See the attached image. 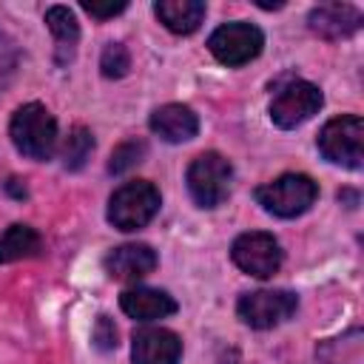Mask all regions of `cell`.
<instances>
[{
    "mask_svg": "<svg viewBox=\"0 0 364 364\" xmlns=\"http://www.w3.org/2000/svg\"><path fill=\"white\" fill-rule=\"evenodd\" d=\"M11 142L28 159H48L57 148V119L40 102H26L14 111L9 125Z\"/></svg>",
    "mask_w": 364,
    "mask_h": 364,
    "instance_id": "obj_1",
    "label": "cell"
},
{
    "mask_svg": "<svg viewBox=\"0 0 364 364\" xmlns=\"http://www.w3.org/2000/svg\"><path fill=\"white\" fill-rule=\"evenodd\" d=\"M156 210H159V191L145 179L119 185L108 199V222L125 233L145 228L156 216Z\"/></svg>",
    "mask_w": 364,
    "mask_h": 364,
    "instance_id": "obj_2",
    "label": "cell"
},
{
    "mask_svg": "<svg viewBox=\"0 0 364 364\" xmlns=\"http://www.w3.org/2000/svg\"><path fill=\"white\" fill-rule=\"evenodd\" d=\"M318 188L307 173H284L262 188H256V202L282 219H293L301 216L304 210H310V205L316 202Z\"/></svg>",
    "mask_w": 364,
    "mask_h": 364,
    "instance_id": "obj_3",
    "label": "cell"
},
{
    "mask_svg": "<svg viewBox=\"0 0 364 364\" xmlns=\"http://www.w3.org/2000/svg\"><path fill=\"white\" fill-rule=\"evenodd\" d=\"M185 179H188V191H191V196L199 208H216L230 193L233 168L222 154L208 151V154H199L191 162Z\"/></svg>",
    "mask_w": 364,
    "mask_h": 364,
    "instance_id": "obj_4",
    "label": "cell"
},
{
    "mask_svg": "<svg viewBox=\"0 0 364 364\" xmlns=\"http://www.w3.org/2000/svg\"><path fill=\"white\" fill-rule=\"evenodd\" d=\"M318 151L324 159L341 168H361L364 162V122L361 117H336L318 134Z\"/></svg>",
    "mask_w": 364,
    "mask_h": 364,
    "instance_id": "obj_5",
    "label": "cell"
},
{
    "mask_svg": "<svg viewBox=\"0 0 364 364\" xmlns=\"http://www.w3.org/2000/svg\"><path fill=\"white\" fill-rule=\"evenodd\" d=\"M296 307H299V299L290 290H253L239 299L236 313L247 327L270 330L287 321L296 313Z\"/></svg>",
    "mask_w": 364,
    "mask_h": 364,
    "instance_id": "obj_6",
    "label": "cell"
},
{
    "mask_svg": "<svg viewBox=\"0 0 364 364\" xmlns=\"http://www.w3.org/2000/svg\"><path fill=\"white\" fill-rule=\"evenodd\" d=\"M262 46H264V34L253 23H225L208 40L210 54L222 65H245L259 57Z\"/></svg>",
    "mask_w": 364,
    "mask_h": 364,
    "instance_id": "obj_7",
    "label": "cell"
},
{
    "mask_svg": "<svg viewBox=\"0 0 364 364\" xmlns=\"http://www.w3.org/2000/svg\"><path fill=\"white\" fill-rule=\"evenodd\" d=\"M230 259L247 276L267 279L282 267V247L270 233L250 230V233L236 236V242L230 247Z\"/></svg>",
    "mask_w": 364,
    "mask_h": 364,
    "instance_id": "obj_8",
    "label": "cell"
},
{
    "mask_svg": "<svg viewBox=\"0 0 364 364\" xmlns=\"http://www.w3.org/2000/svg\"><path fill=\"white\" fill-rule=\"evenodd\" d=\"M318 108H321V91L313 82L293 80L276 91L270 102V119L279 128H296L307 122L313 114H318Z\"/></svg>",
    "mask_w": 364,
    "mask_h": 364,
    "instance_id": "obj_9",
    "label": "cell"
},
{
    "mask_svg": "<svg viewBox=\"0 0 364 364\" xmlns=\"http://www.w3.org/2000/svg\"><path fill=\"white\" fill-rule=\"evenodd\" d=\"M182 341L165 327H142L134 333V364H179Z\"/></svg>",
    "mask_w": 364,
    "mask_h": 364,
    "instance_id": "obj_10",
    "label": "cell"
},
{
    "mask_svg": "<svg viewBox=\"0 0 364 364\" xmlns=\"http://www.w3.org/2000/svg\"><path fill=\"white\" fill-rule=\"evenodd\" d=\"M310 28L324 37V40H341L358 31L361 26V11L350 3H321L310 11L307 17Z\"/></svg>",
    "mask_w": 364,
    "mask_h": 364,
    "instance_id": "obj_11",
    "label": "cell"
},
{
    "mask_svg": "<svg viewBox=\"0 0 364 364\" xmlns=\"http://www.w3.org/2000/svg\"><path fill=\"white\" fill-rule=\"evenodd\" d=\"M156 267V253L151 245H119L105 256V273L117 282H136Z\"/></svg>",
    "mask_w": 364,
    "mask_h": 364,
    "instance_id": "obj_12",
    "label": "cell"
},
{
    "mask_svg": "<svg viewBox=\"0 0 364 364\" xmlns=\"http://www.w3.org/2000/svg\"><path fill=\"white\" fill-rule=\"evenodd\" d=\"M151 131L165 142H185L196 136L199 117L182 102H168L151 114Z\"/></svg>",
    "mask_w": 364,
    "mask_h": 364,
    "instance_id": "obj_13",
    "label": "cell"
},
{
    "mask_svg": "<svg viewBox=\"0 0 364 364\" xmlns=\"http://www.w3.org/2000/svg\"><path fill=\"white\" fill-rule=\"evenodd\" d=\"M119 307L125 310V316H131L136 321H154V318H165V316L176 313L173 296H168L165 290H154V287L125 290L119 296Z\"/></svg>",
    "mask_w": 364,
    "mask_h": 364,
    "instance_id": "obj_14",
    "label": "cell"
},
{
    "mask_svg": "<svg viewBox=\"0 0 364 364\" xmlns=\"http://www.w3.org/2000/svg\"><path fill=\"white\" fill-rule=\"evenodd\" d=\"M154 14L168 31L191 34L205 20V3L202 0H159L154 3Z\"/></svg>",
    "mask_w": 364,
    "mask_h": 364,
    "instance_id": "obj_15",
    "label": "cell"
},
{
    "mask_svg": "<svg viewBox=\"0 0 364 364\" xmlns=\"http://www.w3.org/2000/svg\"><path fill=\"white\" fill-rule=\"evenodd\" d=\"M46 26H48V31L54 34V43H57V63L65 65L74 57V48H77V40H80L77 17L65 6H51L46 11Z\"/></svg>",
    "mask_w": 364,
    "mask_h": 364,
    "instance_id": "obj_16",
    "label": "cell"
},
{
    "mask_svg": "<svg viewBox=\"0 0 364 364\" xmlns=\"http://www.w3.org/2000/svg\"><path fill=\"white\" fill-rule=\"evenodd\" d=\"M40 233L28 225H11L3 236H0V264L17 262V259H28L34 253H40Z\"/></svg>",
    "mask_w": 364,
    "mask_h": 364,
    "instance_id": "obj_17",
    "label": "cell"
},
{
    "mask_svg": "<svg viewBox=\"0 0 364 364\" xmlns=\"http://www.w3.org/2000/svg\"><path fill=\"white\" fill-rule=\"evenodd\" d=\"M316 353L324 364H361V330L355 327L347 336H341V344L338 338H330Z\"/></svg>",
    "mask_w": 364,
    "mask_h": 364,
    "instance_id": "obj_18",
    "label": "cell"
},
{
    "mask_svg": "<svg viewBox=\"0 0 364 364\" xmlns=\"http://www.w3.org/2000/svg\"><path fill=\"white\" fill-rule=\"evenodd\" d=\"M91 151H94V136H91V131L82 128V125H74V128L68 131L65 142H63V165H65L68 171H80V168L88 162Z\"/></svg>",
    "mask_w": 364,
    "mask_h": 364,
    "instance_id": "obj_19",
    "label": "cell"
},
{
    "mask_svg": "<svg viewBox=\"0 0 364 364\" xmlns=\"http://www.w3.org/2000/svg\"><path fill=\"white\" fill-rule=\"evenodd\" d=\"M145 151H148V145H145L142 139H128V142L117 145V148H114V154H111L108 171H111V173H125L128 168H134V165H139V162H142Z\"/></svg>",
    "mask_w": 364,
    "mask_h": 364,
    "instance_id": "obj_20",
    "label": "cell"
},
{
    "mask_svg": "<svg viewBox=\"0 0 364 364\" xmlns=\"http://www.w3.org/2000/svg\"><path fill=\"white\" fill-rule=\"evenodd\" d=\"M100 68H102L105 77H114V80L122 77V74L131 68V54H128V48H125L122 43H108V46L102 48Z\"/></svg>",
    "mask_w": 364,
    "mask_h": 364,
    "instance_id": "obj_21",
    "label": "cell"
},
{
    "mask_svg": "<svg viewBox=\"0 0 364 364\" xmlns=\"http://www.w3.org/2000/svg\"><path fill=\"white\" fill-rule=\"evenodd\" d=\"M17 65H20V54H17V46L0 31V91L14 80L17 74Z\"/></svg>",
    "mask_w": 364,
    "mask_h": 364,
    "instance_id": "obj_22",
    "label": "cell"
},
{
    "mask_svg": "<svg viewBox=\"0 0 364 364\" xmlns=\"http://www.w3.org/2000/svg\"><path fill=\"white\" fill-rule=\"evenodd\" d=\"M91 338H94V347L97 350H114L117 347V327H114V321L108 316H100L97 324H94Z\"/></svg>",
    "mask_w": 364,
    "mask_h": 364,
    "instance_id": "obj_23",
    "label": "cell"
},
{
    "mask_svg": "<svg viewBox=\"0 0 364 364\" xmlns=\"http://www.w3.org/2000/svg\"><path fill=\"white\" fill-rule=\"evenodd\" d=\"M82 9L97 20H108V17H117L119 11H125L128 3L125 0H117V3H82Z\"/></svg>",
    "mask_w": 364,
    "mask_h": 364,
    "instance_id": "obj_24",
    "label": "cell"
},
{
    "mask_svg": "<svg viewBox=\"0 0 364 364\" xmlns=\"http://www.w3.org/2000/svg\"><path fill=\"white\" fill-rule=\"evenodd\" d=\"M17 182H20V179H9V185H6V188H9L17 199H23V196H26V185H23V188H17Z\"/></svg>",
    "mask_w": 364,
    "mask_h": 364,
    "instance_id": "obj_25",
    "label": "cell"
},
{
    "mask_svg": "<svg viewBox=\"0 0 364 364\" xmlns=\"http://www.w3.org/2000/svg\"><path fill=\"white\" fill-rule=\"evenodd\" d=\"M222 364H233V361H222Z\"/></svg>",
    "mask_w": 364,
    "mask_h": 364,
    "instance_id": "obj_26",
    "label": "cell"
}]
</instances>
